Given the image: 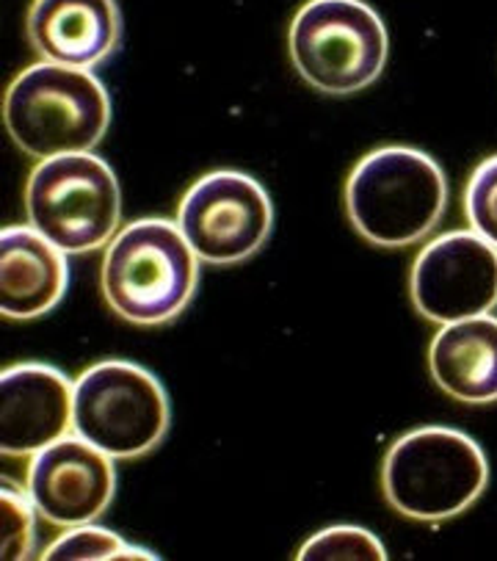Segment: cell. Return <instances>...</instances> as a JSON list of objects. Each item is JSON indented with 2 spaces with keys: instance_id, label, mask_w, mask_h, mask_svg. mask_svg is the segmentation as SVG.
<instances>
[{
  "instance_id": "6da1fadb",
  "label": "cell",
  "mask_w": 497,
  "mask_h": 561,
  "mask_svg": "<svg viewBox=\"0 0 497 561\" xmlns=\"http://www.w3.org/2000/svg\"><path fill=\"white\" fill-rule=\"evenodd\" d=\"M199 263L177 221H130L105 247L100 272L105 305L136 327L169 324L192 305Z\"/></svg>"
},
{
  "instance_id": "7a4b0ae2",
  "label": "cell",
  "mask_w": 497,
  "mask_h": 561,
  "mask_svg": "<svg viewBox=\"0 0 497 561\" xmlns=\"http://www.w3.org/2000/svg\"><path fill=\"white\" fill-rule=\"evenodd\" d=\"M446 210V172L415 147L368 152L348 174V221L373 247H412L440 225Z\"/></svg>"
},
{
  "instance_id": "3957f363",
  "label": "cell",
  "mask_w": 497,
  "mask_h": 561,
  "mask_svg": "<svg viewBox=\"0 0 497 561\" xmlns=\"http://www.w3.org/2000/svg\"><path fill=\"white\" fill-rule=\"evenodd\" d=\"M14 145L31 158L92 152L111 125V98L92 70L39 61L20 72L3 100Z\"/></svg>"
},
{
  "instance_id": "277c9868",
  "label": "cell",
  "mask_w": 497,
  "mask_h": 561,
  "mask_svg": "<svg viewBox=\"0 0 497 561\" xmlns=\"http://www.w3.org/2000/svg\"><path fill=\"white\" fill-rule=\"evenodd\" d=\"M489 462L470 434L448 426L406 432L382 462V490L398 515L442 523L462 515L484 495Z\"/></svg>"
},
{
  "instance_id": "5b68a950",
  "label": "cell",
  "mask_w": 497,
  "mask_h": 561,
  "mask_svg": "<svg viewBox=\"0 0 497 561\" xmlns=\"http://www.w3.org/2000/svg\"><path fill=\"white\" fill-rule=\"evenodd\" d=\"M25 216L65 255L108 247L122 216L114 169L94 152L45 158L25 183Z\"/></svg>"
},
{
  "instance_id": "8992f818",
  "label": "cell",
  "mask_w": 497,
  "mask_h": 561,
  "mask_svg": "<svg viewBox=\"0 0 497 561\" xmlns=\"http://www.w3.org/2000/svg\"><path fill=\"white\" fill-rule=\"evenodd\" d=\"M388 28L362 0H310L296 12L288 50L315 92L354 94L377 83L388 65Z\"/></svg>"
},
{
  "instance_id": "52a82bcc",
  "label": "cell",
  "mask_w": 497,
  "mask_h": 561,
  "mask_svg": "<svg viewBox=\"0 0 497 561\" xmlns=\"http://www.w3.org/2000/svg\"><path fill=\"white\" fill-rule=\"evenodd\" d=\"M72 432L114 459H139L161 446L172 410L155 374L128 359H103L76 379Z\"/></svg>"
},
{
  "instance_id": "ba28073f",
  "label": "cell",
  "mask_w": 497,
  "mask_h": 561,
  "mask_svg": "<svg viewBox=\"0 0 497 561\" xmlns=\"http://www.w3.org/2000/svg\"><path fill=\"white\" fill-rule=\"evenodd\" d=\"M177 227L199 261L235 266L266 247L274 227V205L252 174L219 169L185 192L177 208Z\"/></svg>"
},
{
  "instance_id": "9c48e42d",
  "label": "cell",
  "mask_w": 497,
  "mask_h": 561,
  "mask_svg": "<svg viewBox=\"0 0 497 561\" xmlns=\"http://www.w3.org/2000/svg\"><path fill=\"white\" fill-rule=\"evenodd\" d=\"M412 305L434 324L489 316L497 307V249L473 230L428 241L409 277Z\"/></svg>"
},
{
  "instance_id": "30bf717a",
  "label": "cell",
  "mask_w": 497,
  "mask_h": 561,
  "mask_svg": "<svg viewBox=\"0 0 497 561\" xmlns=\"http://www.w3.org/2000/svg\"><path fill=\"white\" fill-rule=\"evenodd\" d=\"M116 492L114 457L78 434L42 448L28 465V497L36 515L58 528L94 523Z\"/></svg>"
},
{
  "instance_id": "8fae6325",
  "label": "cell",
  "mask_w": 497,
  "mask_h": 561,
  "mask_svg": "<svg viewBox=\"0 0 497 561\" xmlns=\"http://www.w3.org/2000/svg\"><path fill=\"white\" fill-rule=\"evenodd\" d=\"M76 382L53 365L20 363L0 377V451L34 457L76 426Z\"/></svg>"
},
{
  "instance_id": "7c38bea8",
  "label": "cell",
  "mask_w": 497,
  "mask_h": 561,
  "mask_svg": "<svg viewBox=\"0 0 497 561\" xmlns=\"http://www.w3.org/2000/svg\"><path fill=\"white\" fill-rule=\"evenodd\" d=\"M25 34L42 61L94 70L119 47L116 0H34Z\"/></svg>"
},
{
  "instance_id": "4fadbf2b",
  "label": "cell",
  "mask_w": 497,
  "mask_h": 561,
  "mask_svg": "<svg viewBox=\"0 0 497 561\" xmlns=\"http://www.w3.org/2000/svg\"><path fill=\"white\" fill-rule=\"evenodd\" d=\"M70 263L31 225L0 232V310L12 321L42 319L65 299Z\"/></svg>"
},
{
  "instance_id": "5bb4252c",
  "label": "cell",
  "mask_w": 497,
  "mask_h": 561,
  "mask_svg": "<svg viewBox=\"0 0 497 561\" xmlns=\"http://www.w3.org/2000/svg\"><path fill=\"white\" fill-rule=\"evenodd\" d=\"M428 370L437 388L462 404L497 401V319L475 316L440 327L428 346Z\"/></svg>"
},
{
  "instance_id": "9a60e30c",
  "label": "cell",
  "mask_w": 497,
  "mask_h": 561,
  "mask_svg": "<svg viewBox=\"0 0 497 561\" xmlns=\"http://www.w3.org/2000/svg\"><path fill=\"white\" fill-rule=\"evenodd\" d=\"M47 561H108V559H158L152 550L139 548V545H128L119 534L100 528L94 523H83V526L67 528L56 542H50L42 553Z\"/></svg>"
},
{
  "instance_id": "2e32d148",
  "label": "cell",
  "mask_w": 497,
  "mask_h": 561,
  "mask_svg": "<svg viewBox=\"0 0 497 561\" xmlns=\"http://www.w3.org/2000/svg\"><path fill=\"white\" fill-rule=\"evenodd\" d=\"M301 561H384L388 550L377 534L359 526H332L301 545Z\"/></svg>"
},
{
  "instance_id": "e0dca14e",
  "label": "cell",
  "mask_w": 497,
  "mask_h": 561,
  "mask_svg": "<svg viewBox=\"0 0 497 561\" xmlns=\"http://www.w3.org/2000/svg\"><path fill=\"white\" fill-rule=\"evenodd\" d=\"M0 553L3 559H28L34 553V517L36 510L31 497L18 492L9 481H3L0 490Z\"/></svg>"
},
{
  "instance_id": "ac0fdd59",
  "label": "cell",
  "mask_w": 497,
  "mask_h": 561,
  "mask_svg": "<svg viewBox=\"0 0 497 561\" xmlns=\"http://www.w3.org/2000/svg\"><path fill=\"white\" fill-rule=\"evenodd\" d=\"M464 216L470 230L497 249V156L481 161L470 174L464 188Z\"/></svg>"
}]
</instances>
